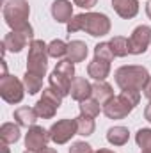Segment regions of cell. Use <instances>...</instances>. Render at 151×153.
Wrapping results in <instances>:
<instances>
[{
    "label": "cell",
    "instance_id": "obj_32",
    "mask_svg": "<svg viewBox=\"0 0 151 153\" xmlns=\"http://www.w3.org/2000/svg\"><path fill=\"white\" fill-rule=\"evenodd\" d=\"M144 96L151 102V76H150V80H148V84H146V87H144Z\"/></svg>",
    "mask_w": 151,
    "mask_h": 153
},
{
    "label": "cell",
    "instance_id": "obj_15",
    "mask_svg": "<svg viewBox=\"0 0 151 153\" xmlns=\"http://www.w3.org/2000/svg\"><path fill=\"white\" fill-rule=\"evenodd\" d=\"M87 75L94 78L96 82H103L107 80V76L110 75V62L94 57L89 64H87Z\"/></svg>",
    "mask_w": 151,
    "mask_h": 153
},
{
    "label": "cell",
    "instance_id": "obj_6",
    "mask_svg": "<svg viewBox=\"0 0 151 153\" xmlns=\"http://www.w3.org/2000/svg\"><path fill=\"white\" fill-rule=\"evenodd\" d=\"M25 85H23V80H20L18 76L14 75H2L0 76V96L5 103H11V105H16L23 100L25 96Z\"/></svg>",
    "mask_w": 151,
    "mask_h": 153
},
{
    "label": "cell",
    "instance_id": "obj_35",
    "mask_svg": "<svg viewBox=\"0 0 151 153\" xmlns=\"http://www.w3.org/2000/svg\"><path fill=\"white\" fill-rule=\"evenodd\" d=\"M146 14H148V18L151 20V0L146 4Z\"/></svg>",
    "mask_w": 151,
    "mask_h": 153
},
{
    "label": "cell",
    "instance_id": "obj_28",
    "mask_svg": "<svg viewBox=\"0 0 151 153\" xmlns=\"http://www.w3.org/2000/svg\"><path fill=\"white\" fill-rule=\"evenodd\" d=\"M94 57H98V59H103V61H109V62H112L114 52H112V48H110V43H109V41L98 43V45L94 46Z\"/></svg>",
    "mask_w": 151,
    "mask_h": 153
},
{
    "label": "cell",
    "instance_id": "obj_14",
    "mask_svg": "<svg viewBox=\"0 0 151 153\" xmlns=\"http://www.w3.org/2000/svg\"><path fill=\"white\" fill-rule=\"evenodd\" d=\"M115 14L123 20H132L139 13V0H112Z\"/></svg>",
    "mask_w": 151,
    "mask_h": 153
},
{
    "label": "cell",
    "instance_id": "obj_25",
    "mask_svg": "<svg viewBox=\"0 0 151 153\" xmlns=\"http://www.w3.org/2000/svg\"><path fill=\"white\" fill-rule=\"evenodd\" d=\"M78 109H80V114H85V116H89V117H96V116L103 111V107L93 96L87 98V100H84V102H80Z\"/></svg>",
    "mask_w": 151,
    "mask_h": 153
},
{
    "label": "cell",
    "instance_id": "obj_33",
    "mask_svg": "<svg viewBox=\"0 0 151 153\" xmlns=\"http://www.w3.org/2000/svg\"><path fill=\"white\" fill-rule=\"evenodd\" d=\"M0 148H2V153H11V150H9V144H7L5 141H2V144H0Z\"/></svg>",
    "mask_w": 151,
    "mask_h": 153
},
{
    "label": "cell",
    "instance_id": "obj_30",
    "mask_svg": "<svg viewBox=\"0 0 151 153\" xmlns=\"http://www.w3.org/2000/svg\"><path fill=\"white\" fill-rule=\"evenodd\" d=\"M70 153H94V152H93V146H91L89 143H85V141H76V143L71 144Z\"/></svg>",
    "mask_w": 151,
    "mask_h": 153
},
{
    "label": "cell",
    "instance_id": "obj_13",
    "mask_svg": "<svg viewBox=\"0 0 151 153\" xmlns=\"http://www.w3.org/2000/svg\"><path fill=\"white\" fill-rule=\"evenodd\" d=\"M50 11H52V16L57 23H66L68 25L71 22V18L75 16L73 14V5H71L70 0H55L52 4Z\"/></svg>",
    "mask_w": 151,
    "mask_h": 153
},
{
    "label": "cell",
    "instance_id": "obj_24",
    "mask_svg": "<svg viewBox=\"0 0 151 153\" xmlns=\"http://www.w3.org/2000/svg\"><path fill=\"white\" fill-rule=\"evenodd\" d=\"M23 85H25V91L29 94H38L39 91L43 89V76H38V75H34V73L25 71V75H23Z\"/></svg>",
    "mask_w": 151,
    "mask_h": 153
},
{
    "label": "cell",
    "instance_id": "obj_3",
    "mask_svg": "<svg viewBox=\"0 0 151 153\" xmlns=\"http://www.w3.org/2000/svg\"><path fill=\"white\" fill-rule=\"evenodd\" d=\"M48 45L43 39H34L29 45L27 55V71L38 76H44L48 70Z\"/></svg>",
    "mask_w": 151,
    "mask_h": 153
},
{
    "label": "cell",
    "instance_id": "obj_34",
    "mask_svg": "<svg viewBox=\"0 0 151 153\" xmlns=\"http://www.w3.org/2000/svg\"><path fill=\"white\" fill-rule=\"evenodd\" d=\"M39 153H57V150H53V148H48V146H46V148H43Z\"/></svg>",
    "mask_w": 151,
    "mask_h": 153
},
{
    "label": "cell",
    "instance_id": "obj_27",
    "mask_svg": "<svg viewBox=\"0 0 151 153\" xmlns=\"http://www.w3.org/2000/svg\"><path fill=\"white\" fill-rule=\"evenodd\" d=\"M135 143L141 150L151 152V128H141L135 134Z\"/></svg>",
    "mask_w": 151,
    "mask_h": 153
},
{
    "label": "cell",
    "instance_id": "obj_23",
    "mask_svg": "<svg viewBox=\"0 0 151 153\" xmlns=\"http://www.w3.org/2000/svg\"><path fill=\"white\" fill-rule=\"evenodd\" d=\"M109 43H110V48H112V52H114V57H126L130 53V43H128L126 38L114 36Z\"/></svg>",
    "mask_w": 151,
    "mask_h": 153
},
{
    "label": "cell",
    "instance_id": "obj_4",
    "mask_svg": "<svg viewBox=\"0 0 151 153\" xmlns=\"http://www.w3.org/2000/svg\"><path fill=\"white\" fill-rule=\"evenodd\" d=\"M30 16V5L27 0H7L4 5V20L11 27V30H16L29 23Z\"/></svg>",
    "mask_w": 151,
    "mask_h": 153
},
{
    "label": "cell",
    "instance_id": "obj_37",
    "mask_svg": "<svg viewBox=\"0 0 151 153\" xmlns=\"http://www.w3.org/2000/svg\"><path fill=\"white\" fill-rule=\"evenodd\" d=\"M23 153H38V152H30V150H25Z\"/></svg>",
    "mask_w": 151,
    "mask_h": 153
},
{
    "label": "cell",
    "instance_id": "obj_8",
    "mask_svg": "<svg viewBox=\"0 0 151 153\" xmlns=\"http://www.w3.org/2000/svg\"><path fill=\"white\" fill-rule=\"evenodd\" d=\"M50 139L55 143V144H66L71 141L73 135H78L76 132V121L75 119H59L57 123H53L50 126Z\"/></svg>",
    "mask_w": 151,
    "mask_h": 153
},
{
    "label": "cell",
    "instance_id": "obj_9",
    "mask_svg": "<svg viewBox=\"0 0 151 153\" xmlns=\"http://www.w3.org/2000/svg\"><path fill=\"white\" fill-rule=\"evenodd\" d=\"M128 43H130V53L132 55H142L151 45V27L150 25L135 27L132 36L128 38Z\"/></svg>",
    "mask_w": 151,
    "mask_h": 153
},
{
    "label": "cell",
    "instance_id": "obj_11",
    "mask_svg": "<svg viewBox=\"0 0 151 153\" xmlns=\"http://www.w3.org/2000/svg\"><path fill=\"white\" fill-rule=\"evenodd\" d=\"M48 141H52V139H50V132L44 130V128L39 126V125L30 126L29 132L25 134V148L30 150V152L39 153L43 148L48 146Z\"/></svg>",
    "mask_w": 151,
    "mask_h": 153
},
{
    "label": "cell",
    "instance_id": "obj_1",
    "mask_svg": "<svg viewBox=\"0 0 151 153\" xmlns=\"http://www.w3.org/2000/svg\"><path fill=\"white\" fill-rule=\"evenodd\" d=\"M112 23L110 18L103 13H82V14H75L71 18V22L68 23V32L73 34L78 30L87 32L93 38H103L107 34H110Z\"/></svg>",
    "mask_w": 151,
    "mask_h": 153
},
{
    "label": "cell",
    "instance_id": "obj_31",
    "mask_svg": "<svg viewBox=\"0 0 151 153\" xmlns=\"http://www.w3.org/2000/svg\"><path fill=\"white\" fill-rule=\"evenodd\" d=\"M73 2H75V5L82 7V9H91L98 4V0H73Z\"/></svg>",
    "mask_w": 151,
    "mask_h": 153
},
{
    "label": "cell",
    "instance_id": "obj_26",
    "mask_svg": "<svg viewBox=\"0 0 151 153\" xmlns=\"http://www.w3.org/2000/svg\"><path fill=\"white\" fill-rule=\"evenodd\" d=\"M68 53V43H64L62 39H53L48 43V55L53 59H62Z\"/></svg>",
    "mask_w": 151,
    "mask_h": 153
},
{
    "label": "cell",
    "instance_id": "obj_36",
    "mask_svg": "<svg viewBox=\"0 0 151 153\" xmlns=\"http://www.w3.org/2000/svg\"><path fill=\"white\" fill-rule=\"evenodd\" d=\"M94 153H114V152H110V150H105V148H101V150H98V152H94Z\"/></svg>",
    "mask_w": 151,
    "mask_h": 153
},
{
    "label": "cell",
    "instance_id": "obj_20",
    "mask_svg": "<svg viewBox=\"0 0 151 153\" xmlns=\"http://www.w3.org/2000/svg\"><path fill=\"white\" fill-rule=\"evenodd\" d=\"M128 139H130V132L126 126L117 125V126L109 128V132H107V141L112 146H124L128 143Z\"/></svg>",
    "mask_w": 151,
    "mask_h": 153
},
{
    "label": "cell",
    "instance_id": "obj_18",
    "mask_svg": "<svg viewBox=\"0 0 151 153\" xmlns=\"http://www.w3.org/2000/svg\"><path fill=\"white\" fill-rule=\"evenodd\" d=\"M14 121L20 125V126H25V128H30V126H34L36 125V121H38V112H36V109L34 107H18L16 111H14Z\"/></svg>",
    "mask_w": 151,
    "mask_h": 153
},
{
    "label": "cell",
    "instance_id": "obj_5",
    "mask_svg": "<svg viewBox=\"0 0 151 153\" xmlns=\"http://www.w3.org/2000/svg\"><path fill=\"white\" fill-rule=\"evenodd\" d=\"M34 41V29L30 23H25L23 27L11 30L9 34L4 36L2 41V53L5 52H13V53H20L27 45H30Z\"/></svg>",
    "mask_w": 151,
    "mask_h": 153
},
{
    "label": "cell",
    "instance_id": "obj_16",
    "mask_svg": "<svg viewBox=\"0 0 151 153\" xmlns=\"http://www.w3.org/2000/svg\"><path fill=\"white\" fill-rule=\"evenodd\" d=\"M71 82H73V78L62 75V73H59V71H55V70H53V71L50 73V76H48V85H50L55 93H59L62 98L70 94Z\"/></svg>",
    "mask_w": 151,
    "mask_h": 153
},
{
    "label": "cell",
    "instance_id": "obj_29",
    "mask_svg": "<svg viewBox=\"0 0 151 153\" xmlns=\"http://www.w3.org/2000/svg\"><path fill=\"white\" fill-rule=\"evenodd\" d=\"M55 71L70 76V78H75V64L71 61H68V59H61L57 62V66H55Z\"/></svg>",
    "mask_w": 151,
    "mask_h": 153
},
{
    "label": "cell",
    "instance_id": "obj_17",
    "mask_svg": "<svg viewBox=\"0 0 151 153\" xmlns=\"http://www.w3.org/2000/svg\"><path fill=\"white\" fill-rule=\"evenodd\" d=\"M87 53H89V48H87V45H85L84 41H80V39H73V41L68 43V53H66V59L71 61L73 64H76V62H84L85 57H87Z\"/></svg>",
    "mask_w": 151,
    "mask_h": 153
},
{
    "label": "cell",
    "instance_id": "obj_38",
    "mask_svg": "<svg viewBox=\"0 0 151 153\" xmlns=\"http://www.w3.org/2000/svg\"><path fill=\"white\" fill-rule=\"evenodd\" d=\"M141 153H151V152H144V150H142V152H141Z\"/></svg>",
    "mask_w": 151,
    "mask_h": 153
},
{
    "label": "cell",
    "instance_id": "obj_12",
    "mask_svg": "<svg viewBox=\"0 0 151 153\" xmlns=\"http://www.w3.org/2000/svg\"><path fill=\"white\" fill-rule=\"evenodd\" d=\"M70 94H71L73 100H76L80 103V102H84V100H87V98L93 96V84L85 76H75L73 82H71Z\"/></svg>",
    "mask_w": 151,
    "mask_h": 153
},
{
    "label": "cell",
    "instance_id": "obj_10",
    "mask_svg": "<svg viewBox=\"0 0 151 153\" xmlns=\"http://www.w3.org/2000/svg\"><path fill=\"white\" fill-rule=\"evenodd\" d=\"M135 107L119 93L117 96H114L112 100H109L105 105H103V114L107 116L109 119H123L130 114Z\"/></svg>",
    "mask_w": 151,
    "mask_h": 153
},
{
    "label": "cell",
    "instance_id": "obj_21",
    "mask_svg": "<svg viewBox=\"0 0 151 153\" xmlns=\"http://www.w3.org/2000/svg\"><path fill=\"white\" fill-rule=\"evenodd\" d=\"M21 137V130L18 123H4L0 126V139L5 141L7 144H14L18 143Z\"/></svg>",
    "mask_w": 151,
    "mask_h": 153
},
{
    "label": "cell",
    "instance_id": "obj_19",
    "mask_svg": "<svg viewBox=\"0 0 151 153\" xmlns=\"http://www.w3.org/2000/svg\"><path fill=\"white\" fill-rule=\"evenodd\" d=\"M93 98L103 107L109 100H112L114 98L112 85L107 84L105 80H103V82H94V84H93Z\"/></svg>",
    "mask_w": 151,
    "mask_h": 153
},
{
    "label": "cell",
    "instance_id": "obj_2",
    "mask_svg": "<svg viewBox=\"0 0 151 153\" xmlns=\"http://www.w3.org/2000/svg\"><path fill=\"white\" fill-rule=\"evenodd\" d=\"M115 84L119 89H137L144 91L148 80H150V71L144 66L130 64V66H121L115 70Z\"/></svg>",
    "mask_w": 151,
    "mask_h": 153
},
{
    "label": "cell",
    "instance_id": "obj_7",
    "mask_svg": "<svg viewBox=\"0 0 151 153\" xmlns=\"http://www.w3.org/2000/svg\"><path fill=\"white\" fill-rule=\"evenodd\" d=\"M62 105V96L59 93H55L50 85L43 89V96L38 100V103L34 105L36 112L39 117L43 119H52L53 116L57 114L59 107Z\"/></svg>",
    "mask_w": 151,
    "mask_h": 153
},
{
    "label": "cell",
    "instance_id": "obj_22",
    "mask_svg": "<svg viewBox=\"0 0 151 153\" xmlns=\"http://www.w3.org/2000/svg\"><path fill=\"white\" fill-rule=\"evenodd\" d=\"M76 121V132L78 135L82 137H89L94 134V128H96V123H94V117H89L85 114H80L75 117Z\"/></svg>",
    "mask_w": 151,
    "mask_h": 153
}]
</instances>
